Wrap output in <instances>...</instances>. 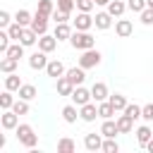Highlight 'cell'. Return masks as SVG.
Segmentation results:
<instances>
[{
	"label": "cell",
	"mask_w": 153,
	"mask_h": 153,
	"mask_svg": "<svg viewBox=\"0 0 153 153\" xmlns=\"http://www.w3.org/2000/svg\"><path fill=\"white\" fill-rule=\"evenodd\" d=\"M69 43H72L74 50H88V48H96V38H93L88 31H76V29H74Z\"/></svg>",
	"instance_id": "6da1fadb"
},
{
	"label": "cell",
	"mask_w": 153,
	"mask_h": 153,
	"mask_svg": "<svg viewBox=\"0 0 153 153\" xmlns=\"http://www.w3.org/2000/svg\"><path fill=\"white\" fill-rule=\"evenodd\" d=\"M17 139L24 148H36V143H38V136L31 124H17Z\"/></svg>",
	"instance_id": "7a4b0ae2"
},
{
	"label": "cell",
	"mask_w": 153,
	"mask_h": 153,
	"mask_svg": "<svg viewBox=\"0 0 153 153\" xmlns=\"http://www.w3.org/2000/svg\"><path fill=\"white\" fill-rule=\"evenodd\" d=\"M103 60V55L96 50V48H88V50H81V57H79V67L84 69H91V67H98Z\"/></svg>",
	"instance_id": "3957f363"
},
{
	"label": "cell",
	"mask_w": 153,
	"mask_h": 153,
	"mask_svg": "<svg viewBox=\"0 0 153 153\" xmlns=\"http://www.w3.org/2000/svg\"><path fill=\"white\" fill-rule=\"evenodd\" d=\"M69 98H72V103H74V105H79V108H81V105L91 103L93 93H91L88 88H84V86H74V91H72V96H69Z\"/></svg>",
	"instance_id": "277c9868"
},
{
	"label": "cell",
	"mask_w": 153,
	"mask_h": 153,
	"mask_svg": "<svg viewBox=\"0 0 153 153\" xmlns=\"http://www.w3.org/2000/svg\"><path fill=\"white\" fill-rule=\"evenodd\" d=\"M45 55H48V53H43L41 48H38L36 53H31V55H29V67H31V69H45L48 62H50Z\"/></svg>",
	"instance_id": "5b68a950"
},
{
	"label": "cell",
	"mask_w": 153,
	"mask_h": 153,
	"mask_svg": "<svg viewBox=\"0 0 153 153\" xmlns=\"http://www.w3.org/2000/svg\"><path fill=\"white\" fill-rule=\"evenodd\" d=\"M48 19H50V17H45V14L36 12V14H33V19H31V29H33L38 36L48 33Z\"/></svg>",
	"instance_id": "8992f818"
},
{
	"label": "cell",
	"mask_w": 153,
	"mask_h": 153,
	"mask_svg": "<svg viewBox=\"0 0 153 153\" xmlns=\"http://www.w3.org/2000/svg\"><path fill=\"white\" fill-rule=\"evenodd\" d=\"M115 33H117L120 38H129V36L134 33V24H131L129 19H120V17H117V22H115Z\"/></svg>",
	"instance_id": "52a82bcc"
},
{
	"label": "cell",
	"mask_w": 153,
	"mask_h": 153,
	"mask_svg": "<svg viewBox=\"0 0 153 153\" xmlns=\"http://www.w3.org/2000/svg\"><path fill=\"white\" fill-rule=\"evenodd\" d=\"M0 124H2V129H17V124H19V115H17L14 110H2V115H0Z\"/></svg>",
	"instance_id": "ba28073f"
},
{
	"label": "cell",
	"mask_w": 153,
	"mask_h": 153,
	"mask_svg": "<svg viewBox=\"0 0 153 153\" xmlns=\"http://www.w3.org/2000/svg\"><path fill=\"white\" fill-rule=\"evenodd\" d=\"M103 139H105L103 134H86V136H84V148L91 151V153H93V151H100V148H103Z\"/></svg>",
	"instance_id": "9c48e42d"
},
{
	"label": "cell",
	"mask_w": 153,
	"mask_h": 153,
	"mask_svg": "<svg viewBox=\"0 0 153 153\" xmlns=\"http://www.w3.org/2000/svg\"><path fill=\"white\" fill-rule=\"evenodd\" d=\"M91 26H96V24H93V17H91L88 12H79L76 19H74V29H76V31H88Z\"/></svg>",
	"instance_id": "30bf717a"
},
{
	"label": "cell",
	"mask_w": 153,
	"mask_h": 153,
	"mask_svg": "<svg viewBox=\"0 0 153 153\" xmlns=\"http://www.w3.org/2000/svg\"><path fill=\"white\" fill-rule=\"evenodd\" d=\"M79 117H81L84 122H96V117H98V105H96V103L81 105V108H79Z\"/></svg>",
	"instance_id": "8fae6325"
},
{
	"label": "cell",
	"mask_w": 153,
	"mask_h": 153,
	"mask_svg": "<svg viewBox=\"0 0 153 153\" xmlns=\"http://www.w3.org/2000/svg\"><path fill=\"white\" fill-rule=\"evenodd\" d=\"M93 24H96V29H100V31H108V29L112 26V14H110V12H96V17H93Z\"/></svg>",
	"instance_id": "7c38bea8"
},
{
	"label": "cell",
	"mask_w": 153,
	"mask_h": 153,
	"mask_svg": "<svg viewBox=\"0 0 153 153\" xmlns=\"http://www.w3.org/2000/svg\"><path fill=\"white\" fill-rule=\"evenodd\" d=\"M57 38L55 36H50V33H43V36H38V48L43 50V53H53L55 48H57Z\"/></svg>",
	"instance_id": "4fadbf2b"
},
{
	"label": "cell",
	"mask_w": 153,
	"mask_h": 153,
	"mask_svg": "<svg viewBox=\"0 0 153 153\" xmlns=\"http://www.w3.org/2000/svg\"><path fill=\"white\" fill-rule=\"evenodd\" d=\"M65 76H67L74 86H81V84H84V79H86V69H84V67H72V69H67V72H65Z\"/></svg>",
	"instance_id": "5bb4252c"
},
{
	"label": "cell",
	"mask_w": 153,
	"mask_h": 153,
	"mask_svg": "<svg viewBox=\"0 0 153 153\" xmlns=\"http://www.w3.org/2000/svg\"><path fill=\"white\" fill-rule=\"evenodd\" d=\"M100 134L105 136V139H115L117 134H120V129H117V120H103V124H100Z\"/></svg>",
	"instance_id": "9a60e30c"
},
{
	"label": "cell",
	"mask_w": 153,
	"mask_h": 153,
	"mask_svg": "<svg viewBox=\"0 0 153 153\" xmlns=\"http://www.w3.org/2000/svg\"><path fill=\"white\" fill-rule=\"evenodd\" d=\"M65 65L60 62V60H50L48 62V67H45V74L48 76H53V79H60V76H65Z\"/></svg>",
	"instance_id": "2e32d148"
},
{
	"label": "cell",
	"mask_w": 153,
	"mask_h": 153,
	"mask_svg": "<svg viewBox=\"0 0 153 153\" xmlns=\"http://www.w3.org/2000/svg\"><path fill=\"white\" fill-rule=\"evenodd\" d=\"M55 91H57V96H72L74 84L67 76H60V79H55Z\"/></svg>",
	"instance_id": "e0dca14e"
},
{
	"label": "cell",
	"mask_w": 153,
	"mask_h": 153,
	"mask_svg": "<svg viewBox=\"0 0 153 153\" xmlns=\"http://www.w3.org/2000/svg\"><path fill=\"white\" fill-rule=\"evenodd\" d=\"M91 93H93V100H96V103L110 98V93H108V84H103V81H96V84L91 86Z\"/></svg>",
	"instance_id": "ac0fdd59"
},
{
	"label": "cell",
	"mask_w": 153,
	"mask_h": 153,
	"mask_svg": "<svg viewBox=\"0 0 153 153\" xmlns=\"http://www.w3.org/2000/svg\"><path fill=\"white\" fill-rule=\"evenodd\" d=\"M134 117H129L127 112H122L120 117H117V129H120V134H129L131 129H134Z\"/></svg>",
	"instance_id": "d6986e66"
},
{
	"label": "cell",
	"mask_w": 153,
	"mask_h": 153,
	"mask_svg": "<svg viewBox=\"0 0 153 153\" xmlns=\"http://www.w3.org/2000/svg\"><path fill=\"white\" fill-rule=\"evenodd\" d=\"M72 33H74V31H72V26H69L67 22L55 24V33H53V36H55L57 41H69V38H72Z\"/></svg>",
	"instance_id": "ffe728a7"
},
{
	"label": "cell",
	"mask_w": 153,
	"mask_h": 153,
	"mask_svg": "<svg viewBox=\"0 0 153 153\" xmlns=\"http://www.w3.org/2000/svg\"><path fill=\"white\" fill-rule=\"evenodd\" d=\"M19 43L22 45H33V43H38V33L31 29V26H24V33H22V38H19Z\"/></svg>",
	"instance_id": "44dd1931"
},
{
	"label": "cell",
	"mask_w": 153,
	"mask_h": 153,
	"mask_svg": "<svg viewBox=\"0 0 153 153\" xmlns=\"http://www.w3.org/2000/svg\"><path fill=\"white\" fill-rule=\"evenodd\" d=\"M151 139H153V131H151V127H148V124H141V127L136 129V141H139V146H146Z\"/></svg>",
	"instance_id": "7402d4cb"
},
{
	"label": "cell",
	"mask_w": 153,
	"mask_h": 153,
	"mask_svg": "<svg viewBox=\"0 0 153 153\" xmlns=\"http://www.w3.org/2000/svg\"><path fill=\"white\" fill-rule=\"evenodd\" d=\"M17 65H19V60L5 55V57L0 60V72H2V74H12V72H17Z\"/></svg>",
	"instance_id": "603a6c76"
},
{
	"label": "cell",
	"mask_w": 153,
	"mask_h": 153,
	"mask_svg": "<svg viewBox=\"0 0 153 153\" xmlns=\"http://www.w3.org/2000/svg\"><path fill=\"white\" fill-rule=\"evenodd\" d=\"M115 112H117V110L112 108V103H110V100H100V103H98V117H103V120H110Z\"/></svg>",
	"instance_id": "cb8c5ba5"
},
{
	"label": "cell",
	"mask_w": 153,
	"mask_h": 153,
	"mask_svg": "<svg viewBox=\"0 0 153 153\" xmlns=\"http://www.w3.org/2000/svg\"><path fill=\"white\" fill-rule=\"evenodd\" d=\"M79 105H65L62 108V120L67 122V124H74L76 122V117H79V110H76Z\"/></svg>",
	"instance_id": "d4e9b609"
},
{
	"label": "cell",
	"mask_w": 153,
	"mask_h": 153,
	"mask_svg": "<svg viewBox=\"0 0 153 153\" xmlns=\"http://www.w3.org/2000/svg\"><path fill=\"white\" fill-rule=\"evenodd\" d=\"M124 10H127V2H122V0H110V2H108V12H110L112 17H122Z\"/></svg>",
	"instance_id": "484cf974"
},
{
	"label": "cell",
	"mask_w": 153,
	"mask_h": 153,
	"mask_svg": "<svg viewBox=\"0 0 153 153\" xmlns=\"http://www.w3.org/2000/svg\"><path fill=\"white\" fill-rule=\"evenodd\" d=\"M17 93H19V98H24V100H33V98L38 96V91H36L33 84H22V88H19Z\"/></svg>",
	"instance_id": "4316f807"
},
{
	"label": "cell",
	"mask_w": 153,
	"mask_h": 153,
	"mask_svg": "<svg viewBox=\"0 0 153 153\" xmlns=\"http://www.w3.org/2000/svg\"><path fill=\"white\" fill-rule=\"evenodd\" d=\"M76 151V143L69 139V136H62L57 141V153H74Z\"/></svg>",
	"instance_id": "83f0119b"
},
{
	"label": "cell",
	"mask_w": 153,
	"mask_h": 153,
	"mask_svg": "<svg viewBox=\"0 0 153 153\" xmlns=\"http://www.w3.org/2000/svg\"><path fill=\"white\" fill-rule=\"evenodd\" d=\"M5 88H10V91H19L22 88V79H19L17 72H12V74L5 76Z\"/></svg>",
	"instance_id": "f1b7e54d"
},
{
	"label": "cell",
	"mask_w": 153,
	"mask_h": 153,
	"mask_svg": "<svg viewBox=\"0 0 153 153\" xmlns=\"http://www.w3.org/2000/svg\"><path fill=\"white\" fill-rule=\"evenodd\" d=\"M108 100L112 103V108H115L117 112H122V110L127 108V103H129V100H127V98H124L122 93H110V98H108Z\"/></svg>",
	"instance_id": "f546056e"
},
{
	"label": "cell",
	"mask_w": 153,
	"mask_h": 153,
	"mask_svg": "<svg viewBox=\"0 0 153 153\" xmlns=\"http://www.w3.org/2000/svg\"><path fill=\"white\" fill-rule=\"evenodd\" d=\"M31 19H33V14L29 10H17V14H14V22L22 26H31Z\"/></svg>",
	"instance_id": "4dcf8cb0"
},
{
	"label": "cell",
	"mask_w": 153,
	"mask_h": 153,
	"mask_svg": "<svg viewBox=\"0 0 153 153\" xmlns=\"http://www.w3.org/2000/svg\"><path fill=\"white\" fill-rule=\"evenodd\" d=\"M24 48H26V45H22L19 41H14V43L7 48V53H5V55H7V57H14V60H19V57H24Z\"/></svg>",
	"instance_id": "1f68e13d"
},
{
	"label": "cell",
	"mask_w": 153,
	"mask_h": 153,
	"mask_svg": "<svg viewBox=\"0 0 153 153\" xmlns=\"http://www.w3.org/2000/svg\"><path fill=\"white\" fill-rule=\"evenodd\" d=\"M12 105H14L12 91H10V88H5V91L0 93V108H2V110H12Z\"/></svg>",
	"instance_id": "d6a6232c"
},
{
	"label": "cell",
	"mask_w": 153,
	"mask_h": 153,
	"mask_svg": "<svg viewBox=\"0 0 153 153\" xmlns=\"http://www.w3.org/2000/svg\"><path fill=\"white\" fill-rule=\"evenodd\" d=\"M7 33H10V38H12V41H19V38H22V33H24V26H22V24H17V22H12V24L7 26Z\"/></svg>",
	"instance_id": "836d02e7"
},
{
	"label": "cell",
	"mask_w": 153,
	"mask_h": 153,
	"mask_svg": "<svg viewBox=\"0 0 153 153\" xmlns=\"http://www.w3.org/2000/svg\"><path fill=\"white\" fill-rule=\"evenodd\" d=\"M12 110H14L17 115H29V100L17 98V100H14V105H12Z\"/></svg>",
	"instance_id": "e575fe53"
},
{
	"label": "cell",
	"mask_w": 153,
	"mask_h": 153,
	"mask_svg": "<svg viewBox=\"0 0 153 153\" xmlns=\"http://www.w3.org/2000/svg\"><path fill=\"white\" fill-rule=\"evenodd\" d=\"M36 12H41V14L50 17V14L55 12V7H53V0H38V10H36Z\"/></svg>",
	"instance_id": "d590c367"
},
{
	"label": "cell",
	"mask_w": 153,
	"mask_h": 153,
	"mask_svg": "<svg viewBox=\"0 0 153 153\" xmlns=\"http://www.w3.org/2000/svg\"><path fill=\"white\" fill-rule=\"evenodd\" d=\"M122 112H127L129 117H134V120H139V117H141V105H136V103H127V108H124Z\"/></svg>",
	"instance_id": "8d00e7d4"
},
{
	"label": "cell",
	"mask_w": 153,
	"mask_h": 153,
	"mask_svg": "<svg viewBox=\"0 0 153 153\" xmlns=\"http://www.w3.org/2000/svg\"><path fill=\"white\" fill-rule=\"evenodd\" d=\"M100 151H103V153H117L120 146H117L115 139H103V148H100Z\"/></svg>",
	"instance_id": "74e56055"
},
{
	"label": "cell",
	"mask_w": 153,
	"mask_h": 153,
	"mask_svg": "<svg viewBox=\"0 0 153 153\" xmlns=\"http://www.w3.org/2000/svg\"><path fill=\"white\" fill-rule=\"evenodd\" d=\"M127 7H129L131 12H139V14H141L148 5H146V0H127Z\"/></svg>",
	"instance_id": "f35d334b"
},
{
	"label": "cell",
	"mask_w": 153,
	"mask_h": 153,
	"mask_svg": "<svg viewBox=\"0 0 153 153\" xmlns=\"http://www.w3.org/2000/svg\"><path fill=\"white\" fill-rule=\"evenodd\" d=\"M50 19H53L55 24H62V22H69V12H62V10H57V7H55V12L50 14Z\"/></svg>",
	"instance_id": "ab89813d"
},
{
	"label": "cell",
	"mask_w": 153,
	"mask_h": 153,
	"mask_svg": "<svg viewBox=\"0 0 153 153\" xmlns=\"http://www.w3.org/2000/svg\"><path fill=\"white\" fill-rule=\"evenodd\" d=\"M10 41H12V38H10V33H7V29H5V31H0V53H2V55H5V53H7V48L12 45Z\"/></svg>",
	"instance_id": "60d3db41"
},
{
	"label": "cell",
	"mask_w": 153,
	"mask_h": 153,
	"mask_svg": "<svg viewBox=\"0 0 153 153\" xmlns=\"http://www.w3.org/2000/svg\"><path fill=\"white\" fill-rule=\"evenodd\" d=\"M141 120H146V122H153V103H148V105H141Z\"/></svg>",
	"instance_id": "b9f144b4"
},
{
	"label": "cell",
	"mask_w": 153,
	"mask_h": 153,
	"mask_svg": "<svg viewBox=\"0 0 153 153\" xmlns=\"http://www.w3.org/2000/svg\"><path fill=\"white\" fill-rule=\"evenodd\" d=\"M93 7H96L93 0H76V10H79V12H91Z\"/></svg>",
	"instance_id": "7bdbcfd3"
},
{
	"label": "cell",
	"mask_w": 153,
	"mask_h": 153,
	"mask_svg": "<svg viewBox=\"0 0 153 153\" xmlns=\"http://www.w3.org/2000/svg\"><path fill=\"white\" fill-rule=\"evenodd\" d=\"M76 7V0H57V10H62V12H72Z\"/></svg>",
	"instance_id": "ee69618b"
},
{
	"label": "cell",
	"mask_w": 153,
	"mask_h": 153,
	"mask_svg": "<svg viewBox=\"0 0 153 153\" xmlns=\"http://www.w3.org/2000/svg\"><path fill=\"white\" fill-rule=\"evenodd\" d=\"M141 22H143L146 26H151V24H153V7H146V10L141 12Z\"/></svg>",
	"instance_id": "f6af8a7d"
},
{
	"label": "cell",
	"mask_w": 153,
	"mask_h": 153,
	"mask_svg": "<svg viewBox=\"0 0 153 153\" xmlns=\"http://www.w3.org/2000/svg\"><path fill=\"white\" fill-rule=\"evenodd\" d=\"M10 24H12V17H10V12H5V10H2V12H0V26H2V29H7Z\"/></svg>",
	"instance_id": "bcb514c9"
},
{
	"label": "cell",
	"mask_w": 153,
	"mask_h": 153,
	"mask_svg": "<svg viewBox=\"0 0 153 153\" xmlns=\"http://www.w3.org/2000/svg\"><path fill=\"white\" fill-rule=\"evenodd\" d=\"M143 148H146V151H148V153H153V139H151V141H148V143H146V146H143Z\"/></svg>",
	"instance_id": "7dc6e473"
},
{
	"label": "cell",
	"mask_w": 153,
	"mask_h": 153,
	"mask_svg": "<svg viewBox=\"0 0 153 153\" xmlns=\"http://www.w3.org/2000/svg\"><path fill=\"white\" fill-rule=\"evenodd\" d=\"M93 2H96V5H105V7H108V2H110V0H93Z\"/></svg>",
	"instance_id": "c3c4849f"
},
{
	"label": "cell",
	"mask_w": 153,
	"mask_h": 153,
	"mask_svg": "<svg viewBox=\"0 0 153 153\" xmlns=\"http://www.w3.org/2000/svg\"><path fill=\"white\" fill-rule=\"evenodd\" d=\"M146 5H148V7H153V0H146Z\"/></svg>",
	"instance_id": "681fc988"
}]
</instances>
